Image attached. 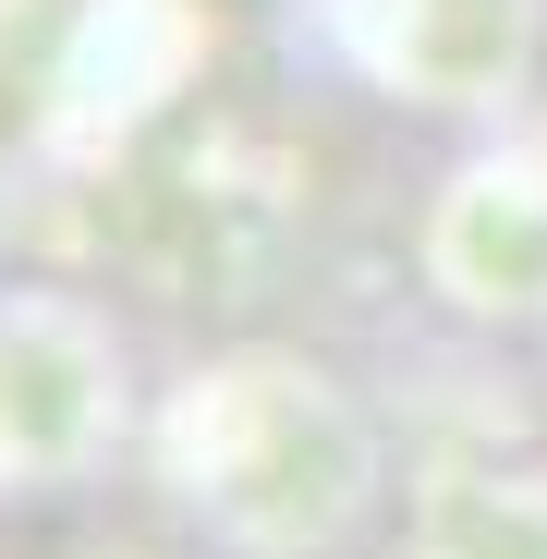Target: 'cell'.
<instances>
[{"instance_id":"cell-1","label":"cell","mask_w":547,"mask_h":559,"mask_svg":"<svg viewBox=\"0 0 547 559\" xmlns=\"http://www.w3.org/2000/svg\"><path fill=\"white\" fill-rule=\"evenodd\" d=\"M535 487H547V475H511V487L463 499L450 535H438V559H547V499H535Z\"/></svg>"}]
</instances>
